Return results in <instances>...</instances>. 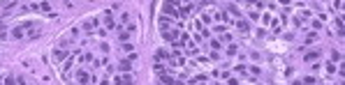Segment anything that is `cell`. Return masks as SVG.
<instances>
[{
    "mask_svg": "<svg viewBox=\"0 0 345 85\" xmlns=\"http://www.w3.org/2000/svg\"><path fill=\"white\" fill-rule=\"evenodd\" d=\"M77 76H79V81H81V83H86V81H88V76H86V74H83V71H79V74H77Z\"/></svg>",
    "mask_w": 345,
    "mask_h": 85,
    "instance_id": "obj_3",
    "label": "cell"
},
{
    "mask_svg": "<svg viewBox=\"0 0 345 85\" xmlns=\"http://www.w3.org/2000/svg\"><path fill=\"white\" fill-rule=\"evenodd\" d=\"M317 58H320V51H315V53H308V55H306V60H317Z\"/></svg>",
    "mask_w": 345,
    "mask_h": 85,
    "instance_id": "obj_1",
    "label": "cell"
},
{
    "mask_svg": "<svg viewBox=\"0 0 345 85\" xmlns=\"http://www.w3.org/2000/svg\"><path fill=\"white\" fill-rule=\"evenodd\" d=\"M239 30H243V32H248V23H246V21H239Z\"/></svg>",
    "mask_w": 345,
    "mask_h": 85,
    "instance_id": "obj_2",
    "label": "cell"
}]
</instances>
